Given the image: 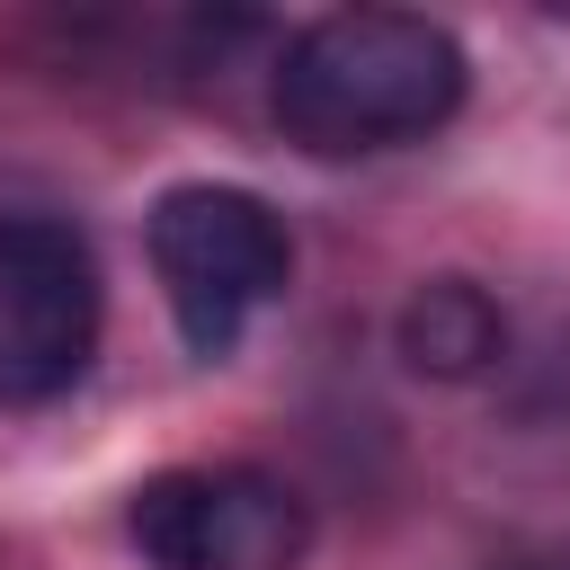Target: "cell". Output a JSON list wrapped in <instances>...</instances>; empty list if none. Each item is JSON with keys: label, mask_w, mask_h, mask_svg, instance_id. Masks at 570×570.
<instances>
[{"label": "cell", "mask_w": 570, "mask_h": 570, "mask_svg": "<svg viewBox=\"0 0 570 570\" xmlns=\"http://www.w3.org/2000/svg\"><path fill=\"white\" fill-rule=\"evenodd\" d=\"M463 45L419 9H330L276 62V125L321 160L392 151L463 107Z\"/></svg>", "instance_id": "6da1fadb"}, {"label": "cell", "mask_w": 570, "mask_h": 570, "mask_svg": "<svg viewBox=\"0 0 570 570\" xmlns=\"http://www.w3.org/2000/svg\"><path fill=\"white\" fill-rule=\"evenodd\" d=\"M499 347H508V312H499L472 276H428V285L401 303V356H410V374L463 383V374H481Z\"/></svg>", "instance_id": "5b68a950"}, {"label": "cell", "mask_w": 570, "mask_h": 570, "mask_svg": "<svg viewBox=\"0 0 570 570\" xmlns=\"http://www.w3.org/2000/svg\"><path fill=\"white\" fill-rule=\"evenodd\" d=\"M125 534L151 570H294L312 552V508L276 472L214 463V472H151L125 508Z\"/></svg>", "instance_id": "277c9868"}, {"label": "cell", "mask_w": 570, "mask_h": 570, "mask_svg": "<svg viewBox=\"0 0 570 570\" xmlns=\"http://www.w3.org/2000/svg\"><path fill=\"white\" fill-rule=\"evenodd\" d=\"M151 276L169 294V321L196 356H232L249 312H267L294 276V240L267 196L249 187H169L151 205Z\"/></svg>", "instance_id": "7a4b0ae2"}, {"label": "cell", "mask_w": 570, "mask_h": 570, "mask_svg": "<svg viewBox=\"0 0 570 570\" xmlns=\"http://www.w3.org/2000/svg\"><path fill=\"white\" fill-rule=\"evenodd\" d=\"M98 258L53 214L0 223V410L71 392L98 356Z\"/></svg>", "instance_id": "3957f363"}]
</instances>
